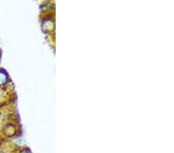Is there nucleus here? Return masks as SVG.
<instances>
[{
  "label": "nucleus",
  "mask_w": 174,
  "mask_h": 153,
  "mask_svg": "<svg viewBox=\"0 0 174 153\" xmlns=\"http://www.w3.org/2000/svg\"><path fill=\"white\" fill-rule=\"evenodd\" d=\"M7 75L3 70H0V85H3L6 83Z\"/></svg>",
  "instance_id": "nucleus-1"
}]
</instances>
